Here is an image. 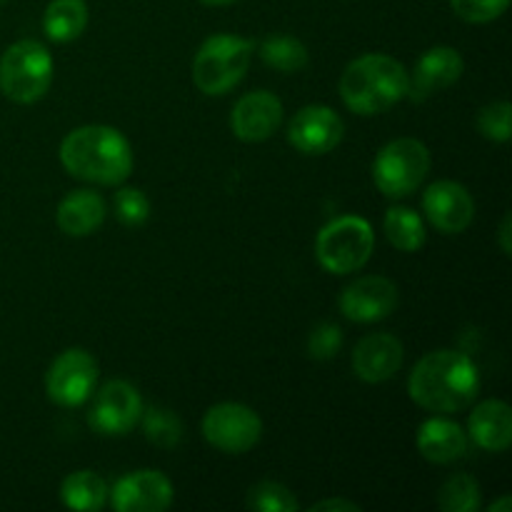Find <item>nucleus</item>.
I'll use <instances>...</instances> for the list:
<instances>
[{
  "mask_svg": "<svg viewBox=\"0 0 512 512\" xmlns=\"http://www.w3.org/2000/svg\"><path fill=\"white\" fill-rule=\"evenodd\" d=\"M140 418H143V433L148 443L158 448H175L183 440V423L173 410L150 408L140 413Z\"/></svg>",
  "mask_w": 512,
  "mask_h": 512,
  "instance_id": "nucleus-26",
  "label": "nucleus"
},
{
  "mask_svg": "<svg viewBox=\"0 0 512 512\" xmlns=\"http://www.w3.org/2000/svg\"><path fill=\"white\" fill-rule=\"evenodd\" d=\"M385 235L393 248L415 253L425 245V223L410 208H390L385 215Z\"/></svg>",
  "mask_w": 512,
  "mask_h": 512,
  "instance_id": "nucleus-23",
  "label": "nucleus"
},
{
  "mask_svg": "<svg viewBox=\"0 0 512 512\" xmlns=\"http://www.w3.org/2000/svg\"><path fill=\"white\" fill-rule=\"evenodd\" d=\"M343 348V333L335 323L315 325L308 338V353L315 360H330Z\"/></svg>",
  "mask_w": 512,
  "mask_h": 512,
  "instance_id": "nucleus-31",
  "label": "nucleus"
},
{
  "mask_svg": "<svg viewBox=\"0 0 512 512\" xmlns=\"http://www.w3.org/2000/svg\"><path fill=\"white\" fill-rule=\"evenodd\" d=\"M260 58L268 68L280 73H298L308 65V48L290 35H270L260 45Z\"/></svg>",
  "mask_w": 512,
  "mask_h": 512,
  "instance_id": "nucleus-24",
  "label": "nucleus"
},
{
  "mask_svg": "<svg viewBox=\"0 0 512 512\" xmlns=\"http://www.w3.org/2000/svg\"><path fill=\"white\" fill-rule=\"evenodd\" d=\"M510 125H512V108L510 103L500 100V103H490L480 110L478 128L493 143H508L510 140Z\"/></svg>",
  "mask_w": 512,
  "mask_h": 512,
  "instance_id": "nucleus-29",
  "label": "nucleus"
},
{
  "mask_svg": "<svg viewBox=\"0 0 512 512\" xmlns=\"http://www.w3.org/2000/svg\"><path fill=\"white\" fill-rule=\"evenodd\" d=\"M375 248V235L368 220L358 215H343L325 225L315 240L318 263L328 273L348 275L363 268Z\"/></svg>",
  "mask_w": 512,
  "mask_h": 512,
  "instance_id": "nucleus-6",
  "label": "nucleus"
},
{
  "mask_svg": "<svg viewBox=\"0 0 512 512\" xmlns=\"http://www.w3.org/2000/svg\"><path fill=\"white\" fill-rule=\"evenodd\" d=\"M88 25V5L85 0H53L45 8L43 30L55 43H70Z\"/></svg>",
  "mask_w": 512,
  "mask_h": 512,
  "instance_id": "nucleus-21",
  "label": "nucleus"
},
{
  "mask_svg": "<svg viewBox=\"0 0 512 512\" xmlns=\"http://www.w3.org/2000/svg\"><path fill=\"white\" fill-rule=\"evenodd\" d=\"M430 173V150L415 138L390 140L373 163V180L388 198H405L423 185Z\"/></svg>",
  "mask_w": 512,
  "mask_h": 512,
  "instance_id": "nucleus-7",
  "label": "nucleus"
},
{
  "mask_svg": "<svg viewBox=\"0 0 512 512\" xmlns=\"http://www.w3.org/2000/svg\"><path fill=\"white\" fill-rule=\"evenodd\" d=\"M440 510L445 512H475L480 508V485L473 475H453L445 480L438 495Z\"/></svg>",
  "mask_w": 512,
  "mask_h": 512,
  "instance_id": "nucleus-25",
  "label": "nucleus"
},
{
  "mask_svg": "<svg viewBox=\"0 0 512 512\" xmlns=\"http://www.w3.org/2000/svg\"><path fill=\"white\" fill-rule=\"evenodd\" d=\"M470 438L488 453H503L512 443V410L503 400H485L468 420Z\"/></svg>",
  "mask_w": 512,
  "mask_h": 512,
  "instance_id": "nucleus-18",
  "label": "nucleus"
},
{
  "mask_svg": "<svg viewBox=\"0 0 512 512\" xmlns=\"http://www.w3.org/2000/svg\"><path fill=\"white\" fill-rule=\"evenodd\" d=\"M115 215L128 228H138V225L148 223L150 218V203L140 188H120L115 193Z\"/></svg>",
  "mask_w": 512,
  "mask_h": 512,
  "instance_id": "nucleus-28",
  "label": "nucleus"
},
{
  "mask_svg": "<svg viewBox=\"0 0 512 512\" xmlns=\"http://www.w3.org/2000/svg\"><path fill=\"white\" fill-rule=\"evenodd\" d=\"M480 390V373L473 360L455 350L428 353L408 378V393L430 413L465 410Z\"/></svg>",
  "mask_w": 512,
  "mask_h": 512,
  "instance_id": "nucleus-1",
  "label": "nucleus"
},
{
  "mask_svg": "<svg viewBox=\"0 0 512 512\" xmlns=\"http://www.w3.org/2000/svg\"><path fill=\"white\" fill-rule=\"evenodd\" d=\"M410 75L390 55L370 53L345 65L340 75L343 103L358 115H378L408 95Z\"/></svg>",
  "mask_w": 512,
  "mask_h": 512,
  "instance_id": "nucleus-3",
  "label": "nucleus"
},
{
  "mask_svg": "<svg viewBox=\"0 0 512 512\" xmlns=\"http://www.w3.org/2000/svg\"><path fill=\"white\" fill-rule=\"evenodd\" d=\"M398 308V288L383 275L353 280L340 295V313L353 323H378Z\"/></svg>",
  "mask_w": 512,
  "mask_h": 512,
  "instance_id": "nucleus-11",
  "label": "nucleus"
},
{
  "mask_svg": "<svg viewBox=\"0 0 512 512\" xmlns=\"http://www.w3.org/2000/svg\"><path fill=\"white\" fill-rule=\"evenodd\" d=\"M105 220V200L93 190H73L58 205V225L70 238L95 233Z\"/></svg>",
  "mask_w": 512,
  "mask_h": 512,
  "instance_id": "nucleus-20",
  "label": "nucleus"
},
{
  "mask_svg": "<svg viewBox=\"0 0 512 512\" xmlns=\"http://www.w3.org/2000/svg\"><path fill=\"white\" fill-rule=\"evenodd\" d=\"M450 5L465 23H490L508 10L510 0H450Z\"/></svg>",
  "mask_w": 512,
  "mask_h": 512,
  "instance_id": "nucleus-30",
  "label": "nucleus"
},
{
  "mask_svg": "<svg viewBox=\"0 0 512 512\" xmlns=\"http://www.w3.org/2000/svg\"><path fill=\"white\" fill-rule=\"evenodd\" d=\"M345 125L335 110L325 105H308L298 110L288 125V140L295 150L305 155L330 153L340 145Z\"/></svg>",
  "mask_w": 512,
  "mask_h": 512,
  "instance_id": "nucleus-13",
  "label": "nucleus"
},
{
  "mask_svg": "<svg viewBox=\"0 0 512 512\" xmlns=\"http://www.w3.org/2000/svg\"><path fill=\"white\" fill-rule=\"evenodd\" d=\"M200 3H205V5H233V3H238V0H200Z\"/></svg>",
  "mask_w": 512,
  "mask_h": 512,
  "instance_id": "nucleus-35",
  "label": "nucleus"
},
{
  "mask_svg": "<svg viewBox=\"0 0 512 512\" xmlns=\"http://www.w3.org/2000/svg\"><path fill=\"white\" fill-rule=\"evenodd\" d=\"M463 70L465 63L458 50L445 48V45L430 48L428 53L420 55L418 65H415L413 78H410L408 85V95H415L418 100H423L428 95L440 93V90L458 83Z\"/></svg>",
  "mask_w": 512,
  "mask_h": 512,
  "instance_id": "nucleus-17",
  "label": "nucleus"
},
{
  "mask_svg": "<svg viewBox=\"0 0 512 512\" xmlns=\"http://www.w3.org/2000/svg\"><path fill=\"white\" fill-rule=\"evenodd\" d=\"M510 215H505L503 223H500V245H503V253L510 255L512 250V243H510Z\"/></svg>",
  "mask_w": 512,
  "mask_h": 512,
  "instance_id": "nucleus-33",
  "label": "nucleus"
},
{
  "mask_svg": "<svg viewBox=\"0 0 512 512\" xmlns=\"http://www.w3.org/2000/svg\"><path fill=\"white\" fill-rule=\"evenodd\" d=\"M255 45L240 35H210L193 60V80L200 93L225 95L248 73Z\"/></svg>",
  "mask_w": 512,
  "mask_h": 512,
  "instance_id": "nucleus-4",
  "label": "nucleus"
},
{
  "mask_svg": "<svg viewBox=\"0 0 512 512\" xmlns=\"http://www.w3.org/2000/svg\"><path fill=\"white\" fill-rule=\"evenodd\" d=\"M245 505H248V510L255 512H295L300 508L295 495L285 485L273 483V480H263V483L253 485L248 490Z\"/></svg>",
  "mask_w": 512,
  "mask_h": 512,
  "instance_id": "nucleus-27",
  "label": "nucleus"
},
{
  "mask_svg": "<svg viewBox=\"0 0 512 512\" xmlns=\"http://www.w3.org/2000/svg\"><path fill=\"white\" fill-rule=\"evenodd\" d=\"M108 485L100 475H95L93 470H78V473L68 475L63 480V488H60V498L63 505L70 510H83V512H95L108 503Z\"/></svg>",
  "mask_w": 512,
  "mask_h": 512,
  "instance_id": "nucleus-22",
  "label": "nucleus"
},
{
  "mask_svg": "<svg viewBox=\"0 0 512 512\" xmlns=\"http://www.w3.org/2000/svg\"><path fill=\"white\" fill-rule=\"evenodd\" d=\"M53 83V58L38 40H18L0 58V90L8 100L30 105Z\"/></svg>",
  "mask_w": 512,
  "mask_h": 512,
  "instance_id": "nucleus-5",
  "label": "nucleus"
},
{
  "mask_svg": "<svg viewBox=\"0 0 512 512\" xmlns=\"http://www.w3.org/2000/svg\"><path fill=\"white\" fill-rule=\"evenodd\" d=\"M60 163L80 180L118 185L133 170V150L120 130L108 125H83L65 135L60 145Z\"/></svg>",
  "mask_w": 512,
  "mask_h": 512,
  "instance_id": "nucleus-2",
  "label": "nucleus"
},
{
  "mask_svg": "<svg viewBox=\"0 0 512 512\" xmlns=\"http://www.w3.org/2000/svg\"><path fill=\"white\" fill-rule=\"evenodd\" d=\"M203 435L213 448L240 455L258 445L260 435H263V423L248 405L220 403L205 413Z\"/></svg>",
  "mask_w": 512,
  "mask_h": 512,
  "instance_id": "nucleus-9",
  "label": "nucleus"
},
{
  "mask_svg": "<svg viewBox=\"0 0 512 512\" xmlns=\"http://www.w3.org/2000/svg\"><path fill=\"white\" fill-rule=\"evenodd\" d=\"M98 383V363L83 348H70L53 360L45 375L48 398L60 408H78L93 395Z\"/></svg>",
  "mask_w": 512,
  "mask_h": 512,
  "instance_id": "nucleus-8",
  "label": "nucleus"
},
{
  "mask_svg": "<svg viewBox=\"0 0 512 512\" xmlns=\"http://www.w3.org/2000/svg\"><path fill=\"white\" fill-rule=\"evenodd\" d=\"M0 3H8V0H0Z\"/></svg>",
  "mask_w": 512,
  "mask_h": 512,
  "instance_id": "nucleus-36",
  "label": "nucleus"
},
{
  "mask_svg": "<svg viewBox=\"0 0 512 512\" xmlns=\"http://www.w3.org/2000/svg\"><path fill=\"white\" fill-rule=\"evenodd\" d=\"M403 365V343L390 333L365 335L353 350V370L365 383H385Z\"/></svg>",
  "mask_w": 512,
  "mask_h": 512,
  "instance_id": "nucleus-16",
  "label": "nucleus"
},
{
  "mask_svg": "<svg viewBox=\"0 0 512 512\" xmlns=\"http://www.w3.org/2000/svg\"><path fill=\"white\" fill-rule=\"evenodd\" d=\"M418 450L435 465L455 463L468 453V435L453 420L430 418L418 430Z\"/></svg>",
  "mask_w": 512,
  "mask_h": 512,
  "instance_id": "nucleus-19",
  "label": "nucleus"
},
{
  "mask_svg": "<svg viewBox=\"0 0 512 512\" xmlns=\"http://www.w3.org/2000/svg\"><path fill=\"white\" fill-rule=\"evenodd\" d=\"M143 413L140 393L125 380H110L93 398L90 408V425L100 435H125L135 428Z\"/></svg>",
  "mask_w": 512,
  "mask_h": 512,
  "instance_id": "nucleus-10",
  "label": "nucleus"
},
{
  "mask_svg": "<svg viewBox=\"0 0 512 512\" xmlns=\"http://www.w3.org/2000/svg\"><path fill=\"white\" fill-rule=\"evenodd\" d=\"M490 512H512V498H510V495H503L498 503L490 505Z\"/></svg>",
  "mask_w": 512,
  "mask_h": 512,
  "instance_id": "nucleus-34",
  "label": "nucleus"
},
{
  "mask_svg": "<svg viewBox=\"0 0 512 512\" xmlns=\"http://www.w3.org/2000/svg\"><path fill=\"white\" fill-rule=\"evenodd\" d=\"M423 208L435 230L445 235L463 233L475 218L473 195L453 180H438L423 195Z\"/></svg>",
  "mask_w": 512,
  "mask_h": 512,
  "instance_id": "nucleus-14",
  "label": "nucleus"
},
{
  "mask_svg": "<svg viewBox=\"0 0 512 512\" xmlns=\"http://www.w3.org/2000/svg\"><path fill=\"white\" fill-rule=\"evenodd\" d=\"M310 510H315V512H320V510L360 512V505H358V503H353V500H340V498H335V500H323V503H315L313 508H310Z\"/></svg>",
  "mask_w": 512,
  "mask_h": 512,
  "instance_id": "nucleus-32",
  "label": "nucleus"
},
{
  "mask_svg": "<svg viewBox=\"0 0 512 512\" xmlns=\"http://www.w3.org/2000/svg\"><path fill=\"white\" fill-rule=\"evenodd\" d=\"M283 123V103L268 90H255L235 103L230 128L245 143H263Z\"/></svg>",
  "mask_w": 512,
  "mask_h": 512,
  "instance_id": "nucleus-15",
  "label": "nucleus"
},
{
  "mask_svg": "<svg viewBox=\"0 0 512 512\" xmlns=\"http://www.w3.org/2000/svg\"><path fill=\"white\" fill-rule=\"evenodd\" d=\"M173 483L160 470H138L115 483L108 493L118 512H163L173 505Z\"/></svg>",
  "mask_w": 512,
  "mask_h": 512,
  "instance_id": "nucleus-12",
  "label": "nucleus"
}]
</instances>
